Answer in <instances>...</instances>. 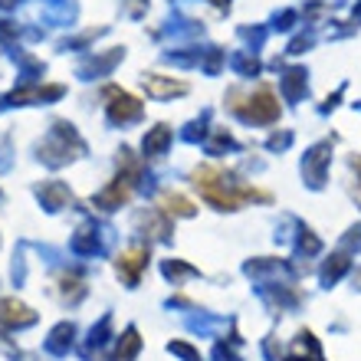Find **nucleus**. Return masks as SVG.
<instances>
[{
  "mask_svg": "<svg viewBox=\"0 0 361 361\" xmlns=\"http://www.w3.org/2000/svg\"><path fill=\"white\" fill-rule=\"evenodd\" d=\"M102 99H105V112L112 122H135L138 115H142V102L135 99L132 92H125L118 86H105L102 89Z\"/></svg>",
  "mask_w": 361,
  "mask_h": 361,
  "instance_id": "2",
  "label": "nucleus"
},
{
  "mask_svg": "<svg viewBox=\"0 0 361 361\" xmlns=\"http://www.w3.org/2000/svg\"><path fill=\"white\" fill-rule=\"evenodd\" d=\"M171 142V128L168 125H154L152 132L145 135V154H161Z\"/></svg>",
  "mask_w": 361,
  "mask_h": 361,
  "instance_id": "12",
  "label": "nucleus"
},
{
  "mask_svg": "<svg viewBox=\"0 0 361 361\" xmlns=\"http://www.w3.org/2000/svg\"><path fill=\"white\" fill-rule=\"evenodd\" d=\"M164 273L168 276H184V273H194V269L184 267V263H164Z\"/></svg>",
  "mask_w": 361,
  "mask_h": 361,
  "instance_id": "17",
  "label": "nucleus"
},
{
  "mask_svg": "<svg viewBox=\"0 0 361 361\" xmlns=\"http://www.w3.org/2000/svg\"><path fill=\"white\" fill-rule=\"evenodd\" d=\"M145 267H148V247H128L122 257H118V263H115L118 276H122L128 286L138 283V276H142Z\"/></svg>",
  "mask_w": 361,
  "mask_h": 361,
  "instance_id": "5",
  "label": "nucleus"
},
{
  "mask_svg": "<svg viewBox=\"0 0 361 361\" xmlns=\"http://www.w3.org/2000/svg\"><path fill=\"white\" fill-rule=\"evenodd\" d=\"M59 286H63V289H59V293H63V299H69V302L82 299V293H86L79 276H66V273H63V276H59Z\"/></svg>",
  "mask_w": 361,
  "mask_h": 361,
  "instance_id": "14",
  "label": "nucleus"
},
{
  "mask_svg": "<svg viewBox=\"0 0 361 361\" xmlns=\"http://www.w3.org/2000/svg\"><path fill=\"white\" fill-rule=\"evenodd\" d=\"M10 4H13V0H0V7H10Z\"/></svg>",
  "mask_w": 361,
  "mask_h": 361,
  "instance_id": "19",
  "label": "nucleus"
},
{
  "mask_svg": "<svg viewBox=\"0 0 361 361\" xmlns=\"http://www.w3.org/2000/svg\"><path fill=\"white\" fill-rule=\"evenodd\" d=\"M237 112L243 115V118H250V122L267 125V122H276V118H279V102H276L273 89L263 86L257 95H250V105H240Z\"/></svg>",
  "mask_w": 361,
  "mask_h": 361,
  "instance_id": "4",
  "label": "nucleus"
},
{
  "mask_svg": "<svg viewBox=\"0 0 361 361\" xmlns=\"http://www.w3.org/2000/svg\"><path fill=\"white\" fill-rule=\"evenodd\" d=\"M73 335H76V329L69 322H63V325H56L53 332H49V342H47V348L53 355H66L69 348H73Z\"/></svg>",
  "mask_w": 361,
  "mask_h": 361,
  "instance_id": "11",
  "label": "nucleus"
},
{
  "mask_svg": "<svg viewBox=\"0 0 361 361\" xmlns=\"http://www.w3.org/2000/svg\"><path fill=\"white\" fill-rule=\"evenodd\" d=\"M37 322V312L23 305L20 299H0V325L7 329H27V325Z\"/></svg>",
  "mask_w": 361,
  "mask_h": 361,
  "instance_id": "6",
  "label": "nucleus"
},
{
  "mask_svg": "<svg viewBox=\"0 0 361 361\" xmlns=\"http://www.w3.org/2000/svg\"><path fill=\"white\" fill-rule=\"evenodd\" d=\"M161 210L168 217H194V204L184 194H174V190H164L161 194Z\"/></svg>",
  "mask_w": 361,
  "mask_h": 361,
  "instance_id": "10",
  "label": "nucleus"
},
{
  "mask_svg": "<svg viewBox=\"0 0 361 361\" xmlns=\"http://www.w3.org/2000/svg\"><path fill=\"white\" fill-rule=\"evenodd\" d=\"M138 348H142L138 332H135V329H125V335H122V342H118V348H115V358L112 361H135Z\"/></svg>",
  "mask_w": 361,
  "mask_h": 361,
  "instance_id": "13",
  "label": "nucleus"
},
{
  "mask_svg": "<svg viewBox=\"0 0 361 361\" xmlns=\"http://www.w3.org/2000/svg\"><path fill=\"white\" fill-rule=\"evenodd\" d=\"M352 164H355V171L361 174V154H358V158H352ZM358 180H361V178H358Z\"/></svg>",
  "mask_w": 361,
  "mask_h": 361,
  "instance_id": "18",
  "label": "nucleus"
},
{
  "mask_svg": "<svg viewBox=\"0 0 361 361\" xmlns=\"http://www.w3.org/2000/svg\"><path fill=\"white\" fill-rule=\"evenodd\" d=\"M135 184H138V171H128V168H122V174L109 184V188L95 197V207H102V210H115V207H122V204H128L132 200V190Z\"/></svg>",
  "mask_w": 361,
  "mask_h": 361,
  "instance_id": "3",
  "label": "nucleus"
},
{
  "mask_svg": "<svg viewBox=\"0 0 361 361\" xmlns=\"http://www.w3.org/2000/svg\"><path fill=\"white\" fill-rule=\"evenodd\" d=\"M168 348H171L174 355H180V358H188V361H200V355L194 352L190 345H184V342H171V345H168Z\"/></svg>",
  "mask_w": 361,
  "mask_h": 361,
  "instance_id": "16",
  "label": "nucleus"
},
{
  "mask_svg": "<svg viewBox=\"0 0 361 361\" xmlns=\"http://www.w3.org/2000/svg\"><path fill=\"white\" fill-rule=\"evenodd\" d=\"M39 197L47 200V207H66L73 204V194H69L66 184H59V180H47V184H39Z\"/></svg>",
  "mask_w": 361,
  "mask_h": 361,
  "instance_id": "9",
  "label": "nucleus"
},
{
  "mask_svg": "<svg viewBox=\"0 0 361 361\" xmlns=\"http://www.w3.org/2000/svg\"><path fill=\"white\" fill-rule=\"evenodd\" d=\"M145 89L154 99H171V95H184L188 92V82H180L174 76H161V73H148L145 76Z\"/></svg>",
  "mask_w": 361,
  "mask_h": 361,
  "instance_id": "7",
  "label": "nucleus"
},
{
  "mask_svg": "<svg viewBox=\"0 0 361 361\" xmlns=\"http://www.w3.org/2000/svg\"><path fill=\"white\" fill-rule=\"evenodd\" d=\"M59 95H63V86H33V89L10 92V102L27 105V102H43V99H59Z\"/></svg>",
  "mask_w": 361,
  "mask_h": 361,
  "instance_id": "8",
  "label": "nucleus"
},
{
  "mask_svg": "<svg viewBox=\"0 0 361 361\" xmlns=\"http://www.w3.org/2000/svg\"><path fill=\"white\" fill-rule=\"evenodd\" d=\"M194 184H197L200 197L217 210H237L243 200H269L267 190L240 184L233 174L224 171V168H217V164H204V168H197V171H194Z\"/></svg>",
  "mask_w": 361,
  "mask_h": 361,
  "instance_id": "1",
  "label": "nucleus"
},
{
  "mask_svg": "<svg viewBox=\"0 0 361 361\" xmlns=\"http://www.w3.org/2000/svg\"><path fill=\"white\" fill-rule=\"evenodd\" d=\"M73 247H76L79 253H89V250L99 247V240H95V233H92L89 227H82V230L76 233V237H73Z\"/></svg>",
  "mask_w": 361,
  "mask_h": 361,
  "instance_id": "15",
  "label": "nucleus"
}]
</instances>
